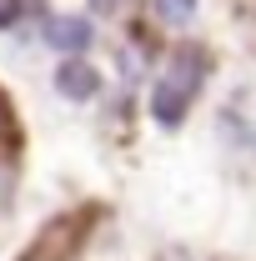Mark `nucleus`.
Masks as SVG:
<instances>
[{
  "label": "nucleus",
  "instance_id": "obj_1",
  "mask_svg": "<svg viewBox=\"0 0 256 261\" xmlns=\"http://www.w3.org/2000/svg\"><path fill=\"white\" fill-rule=\"evenodd\" d=\"M201 75H206V56L201 50H181L171 70L156 81V91H151V116H156L161 126H176L181 116H186V106L191 96L201 91Z\"/></svg>",
  "mask_w": 256,
  "mask_h": 261
},
{
  "label": "nucleus",
  "instance_id": "obj_7",
  "mask_svg": "<svg viewBox=\"0 0 256 261\" xmlns=\"http://www.w3.org/2000/svg\"><path fill=\"white\" fill-rule=\"evenodd\" d=\"M100 15H116V10H126V0H91Z\"/></svg>",
  "mask_w": 256,
  "mask_h": 261
},
{
  "label": "nucleus",
  "instance_id": "obj_4",
  "mask_svg": "<svg viewBox=\"0 0 256 261\" xmlns=\"http://www.w3.org/2000/svg\"><path fill=\"white\" fill-rule=\"evenodd\" d=\"M45 40H50L56 50H86V45H91V25H86V20H50Z\"/></svg>",
  "mask_w": 256,
  "mask_h": 261
},
{
  "label": "nucleus",
  "instance_id": "obj_2",
  "mask_svg": "<svg viewBox=\"0 0 256 261\" xmlns=\"http://www.w3.org/2000/svg\"><path fill=\"white\" fill-rule=\"evenodd\" d=\"M75 236H81V226H75L70 216H61V221H50V226H45V236H40L20 261H65V251L75 246Z\"/></svg>",
  "mask_w": 256,
  "mask_h": 261
},
{
  "label": "nucleus",
  "instance_id": "obj_6",
  "mask_svg": "<svg viewBox=\"0 0 256 261\" xmlns=\"http://www.w3.org/2000/svg\"><path fill=\"white\" fill-rule=\"evenodd\" d=\"M20 10H25L20 0H0V31H5V25H15V15H20Z\"/></svg>",
  "mask_w": 256,
  "mask_h": 261
},
{
  "label": "nucleus",
  "instance_id": "obj_3",
  "mask_svg": "<svg viewBox=\"0 0 256 261\" xmlns=\"http://www.w3.org/2000/svg\"><path fill=\"white\" fill-rule=\"evenodd\" d=\"M96 86H100V81H96V70H91L86 61H65L61 70H56V91L70 96V100H91Z\"/></svg>",
  "mask_w": 256,
  "mask_h": 261
},
{
  "label": "nucleus",
  "instance_id": "obj_5",
  "mask_svg": "<svg viewBox=\"0 0 256 261\" xmlns=\"http://www.w3.org/2000/svg\"><path fill=\"white\" fill-rule=\"evenodd\" d=\"M196 10V0H156V15L166 20V25H186Z\"/></svg>",
  "mask_w": 256,
  "mask_h": 261
},
{
  "label": "nucleus",
  "instance_id": "obj_8",
  "mask_svg": "<svg viewBox=\"0 0 256 261\" xmlns=\"http://www.w3.org/2000/svg\"><path fill=\"white\" fill-rule=\"evenodd\" d=\"M20 5H40V0H20Z\"/></svg>",
  "mask_w": 256,
  "mask_h": 261
}]
</instances>
